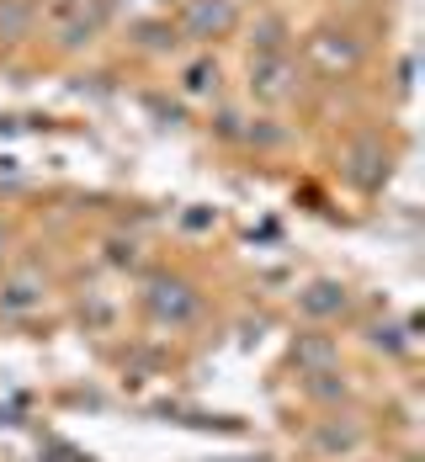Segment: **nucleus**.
Returning <instances> with one entry per match:
<instances>
[{
	"mask_svg": "<svg viewBox=\"0 0 425 462\" xmlns=\"http://www.w3.org/2000/svg\"><path fill=\"white\" fill-rule=\"evenodd\" d=\"M235 16H239L235 0H187L176 32H181V38H197V43H208V38H224V32L235 27Z\"/></svg>",
	"mask_w": 425,
	"mask_h": 462,
	"instance_id": "f257e3e1",
	"label": "nucleus"
},
{
	"mask_svg": "<svg viewBox=\"0 0 425 462\" xmlns=\"http://www.w3.org/2000/svg\"><path fill=\"white\" fill-rule=\"evenodd\" d=\"M250 91L261 101H287L292 96V59L287 53H255L250 59Z\"/></svg>",
	"mask_w": 425,
	"mask_h": 462,
	"instance_id": "f03ea898",
	"label": "nucleus"
},
{
	"mask_svg": "<svg viewBox=\"0 0 425 462\" xmlns=\"http://www.w3.org/2000/svg\"><path fill=\"white\" fill-rule=\"evenodd\" d=\"M181 96H191V101L218 96V59L213 53H197V59L181 64Z\"/></svg>",
	"mask_w": 425,
	"mask_h": 462,
	"instance_id": "7ed1b4c3",
	"label": "nucleus"
},
{
	"mask_svg": "<svg viewBox=\"0 0 425 462\" xmlns=\"http://www.w3.org/2000/svg\"><path fill=\"white\" fill-rule=\"evenodd\" d=\"M309 53H314V59H319L325 69H351V64L362 59V48L351 43L346 32H319V38L309 43Z\"/></svg>",
	"mask_w": 425,
	"mask_h": 462,
	"instance_id": "20e7f679",
	"label": "nucleus"
},
{
	"mask_svg": "<svg viewBox=\"0 0 425 462\" xmlns=\"http://www.w3.org/2000/svg\"><path fill=\"white\" fill-rule=\"evenodd\" d=\"M0 32H5L11 43H22V38L32 32V0H5V5H0Z\"/></svg>",
	"mask_w": 425,
	"mask_h": 462,
	"instance_id": "39448f33",
	"label": "nucleus"
},
{
	"mask_svg": "<svg viewBox=\"0 0 425 462\" xmlns=\"http://www.w3.org/2000/svg\"><path fill=\"white\" fill-rule=\"evenodd\" d=\"M351 165H356V171H351V181H362V186L378 181V171H373V165L388 171V160L378 154V143H356V149H351Z\"/></svg>",
	"mask_w": 425,
	"mask_h": 462,
	"instance_id": "423d86ee",
	"label": "nucleus"
},
{
	"mask_svg": "<svg viewBox=\"0 0 425 462\" xmlns=\"http://www.w3.org/2000/svg\"><path fill=\"white\" fill-rule=\"evenodd\" d=\"M32 303H38V282L32 277H16L11 287H5V298H0L5 314H22V309H32Z\"/></svg>",
	"mask_w": 425,
	"mask_h": 462,
	"instance_id": "0eeeda50",
	"label": "nucleus"
},
{
	"mask_svg": "<svg viewBox=\"0 0 425 462\" xmlns=\"http://www.w3.org/2000/svg\"><path fill=\"white\" fill-rule=\"evenodd\" d=\"M134 32H139V48H176V38H181L176 22H139Z\"/></svg>",
	"mask_w": 425,
	"mask_h": 462,
	"instance_id": "6e6552de",
	"label": "nucleus"
},
{
	"mask_svg": "<svg viewBox=\"0 0 425 462\" xmlns=\"http://www.w3.org/2000/svg\"><path fill=\"white\" fill-rule=\"evenodd\" d=\"M154 309H160V314H176V319H187V314H191L187 287H165V282H160V287H154Z\"/></svg>",
	"mask_w": 425,
	"mask_h": 462,
	"instance_id": "1a4fd4ad",
	"label": "nucleus"
},
{
	"mask_svg": "<svg viewBox=\"0 0 425 462\" xmlns=\"http://www.w3.org/2000/svg\"><path fill=\"white\" fill-rule=\"evenodd\" d=\"M282 22H277V16H266V22H261V27H255V38H250V43H255V53H282Z\"/></svg>",
	"mask_w": 425,
	"mask_h": 462,
	"instance_id": "9d476101",
	"label": "nucleus"
},
{
	"mask_svg": "<svg viewBox=\"0 0 425 462\" xmlns=\"http://www.w3.org/2000/svg\"><path fill=\"white\" fill-rule=\"evenodd\" d=\"M309 303V314H335V309H346V298L335 292V287H314V298H303Z\"/></svg>",
	"mask_w": 425,
	"mask_h": 462,
	"instance_id": "9b49d317",
	"label": "nucleus"
},
{
	"mask_svg": "<svg viewBox=\"0 0 425 462\" xmlns=\"http://www.w3.org/2000/svg\"><path fill=\"white\" fill-rule=\"evenodd\" d=\"M149 5H160V0H149Z\"/></svg>",
	"mask_w": 425,
	"mask_h": 462,
	"instance_id": "f8f14e48",
	"label": "nucleus"
},
{
	"mask_svg": "<svg viewBox=\"0 0 425 462\" xmlns=\"http://www.w3.org/2000/svg\"><path fill=\"white\" fill-rule=\"evenodd\" d=\"M0 245H5V234H0Z\"/></svg>",
	"mask_w": 425,
	"mask_h": 462,
	"instance_id": "ddd939ff",
	"label": "nucleus"
}]
</instances>
